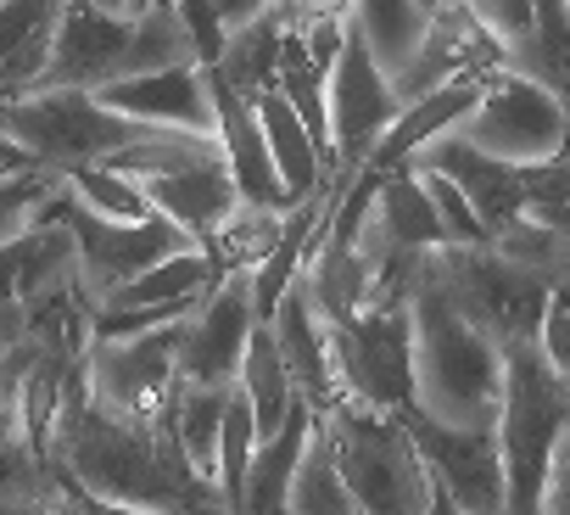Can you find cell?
<instances>
[{"mask_svg":"<svg viewBox=\"0 0 570 515\" xmlns=\"http://www.w3.org/2000/svg\"><path fill=\"white\" fill-rule=\"evenodd\" d=\"M492 252H503L509 264H520L525 275H537L542 286H564L570 281V235L537 218H514L498 235H487Z\"/></svg>","mask_w":570,"mask_h":515,"instance_id":"obj_32","label":"cell"},{"mask_svg":"<svg viewBox=\"0 0 570 515\" xmlns=\"http://www.w3.org/2000/svg\"><path fill=\"white\" fill-rule=\"evenodd\" d=\"M403 426H409V437H414L431 482L464 515H509L498 420H487V426H448V420H436V415H425L414 404V409H403Z\"/></svg>","mask_w":570,"mask_h":515,"instance_id":"obj_10","label":"cell"},{"mask_svg":"<svg viewBox=\"0 0 570 515\" xmlns=\"http://www.w3.org/2000/svg\"><path fill=\"white\" fill-rule=\"evenodd\" d=\"M213 7H218V23H224V35H229V29H240V23L263 18V12L274 7V0H213Z\"/></svg>","mask_w":570,"mask_h":515,"instance_id":"obj_42","label":"cell"},{"mask_svg":"<svg viewBox=\"0 0 570 515\" xmlns=\"http://www.w3.org/2000/svg\"><path fill=\"white\" fill-rule=\"evenodd\" d=\"M537 348L570 381V281L548 292V309H542V325H537Z\"/></svg>","mask_w":570,"mask_h":515,"instance_id":"obj_38","label":"cell"},{"mask_svg":"<svg viewBox=\"0 0 570 515\" xmlns=\"http://www.w3.org/2000/svg\"><path fill=\"white\" fill-rule=\"evenodd\" d=\"M542 515H570V426L553 448V465H548V487H542Z\"/></svg>","mask_w":570,"mask_h":515,"instance_id":"obj_41","label":"cell"},{"mask_svg":"<svg viewBox=\"0 0 570 515\" xmlns=\"http://www.w3.org/2000/svg\"><path fill=\"white\" fill-rule=\"evenodd\" d=\"M0 353H7V342H0Z\"/></svg>","mask_w":570,"mask_h":515,"instance_id":"obj_46","label":"cell"},{"mask_svg":"<svg viewBox=\"0 0 570 515\" xmlns=\"http://www.w3.org/2000/svg\"><path fill=\"white\" fill-rule=\"evenodd\" d=\"M140 185H146L151 207L163 218H174L185 235H196L202 246L240 202V185H235L229 163H190V168H174V174H151Z\"/></svg>","mask_w":570,"mask_h":515,"instance_id":"obj_20","label":"cell"},{"mask_svg":"<svg viewBox=\"0 0 570 515\" xmlns=\"http://www.w3.org/2000/svg\"><path fill=\"white\" fill-rule=\"evenodd\" d=\"M459 7H470L503 46H514V40L531 35V0H459Z\"/></svg>","mask_w":570,"mask_h":515,"instance_id":"obj_39","label":"cell"},{"mask_svg":"<svg viewBox=\"0 0 570 515\" xmlns=\"http://www.w3.org/2000/svg\"><path fill=\"white\" fill-rule=\"evenodd\" d=\"M414 320V381H420V409L448 420V426H487L498 420L503 398V348L425 275L409 298Z\"/></svg>","mask_w":570,"mask_h":515,"instance_id":"obj_2","label":"cell"},{"mask_svg":"<svg viewBox=\"0 0 570 515\" xmlns=\"http://www.w3.org/2000/svg\"><path fill=\"white\" fill-rule=\"evenodd\" d=\"M202 74H207V96H213V118H218L224 163H229L240 196H246V202H263V207H279V213H285V207H297V196L285 191V179H279V168H274V157H268V135H263L257 101L240 96L218 68L202 62Z\"/></svg>","mask_w":570,"mask_h":515,"instance_id":"obj_16","label":"cell"},{"mask_svg":"<svg viewBox=\"0 0 570 515\" xmlns=\"http://www.w3.org/2000/svg\"><path fill=\"white\" fill-rule=\"evenodd\" d=\"M263 431H257V409L240 387H229V404H224V426H218V493L229 498V509L240 515V498H246V476H252V454H257Z\"/></svg>","mask_w":570,"mask_h":515,"instance_id":"obj_33","label":"cell"},{"mask_svg":"<svg viewBox=\"0 0 570 515\" xmlns=\"http://www.w3.org/2000/svg\"><path fill=\"white\" fill-rule=\"evenodd\" d=\"M157 124H140L118 107H107L96 90H29L7 101L0 135L18 140L35 163L73 174L96 163H118L129 146H140Z\"/></svg>","mask_w":570,"mask_h":515,"instance_id":"obj_4","label":"cell"},{"mask_svg":"<svg viewBox=\"0 0 570 515\" xmlns=\"http://www.w3.org/2000/svg\"><path fill=\"white\" fill-rule=\"evenodd\" d=\"M325 325H331V359H336L342 404L381 409V415H403V409L420 404L409 303H375V309H358V314L325 320Z\"/></svg>","mask_w":570,"mask_h":515,"instance_id":"obj_6","label":"cell"},{"mask_svg":"<svg viewBox=\"0 0 570 515\" xmlns=\"http://www.w3.org/2000/svg\"><path fill=\"white\" fill-rule=\"evenodd\" d=\"M381 241H392V246H403V252H431V246H448V235H442V218H436V207H431V191H425V179L403 163V168H392V174H381V185H375V202H370V218H364Z\"/></svg>","mask_w":570,"mask_h":515,"instance_id":"obj_23","label":"cell"},{"mask_svg":"<svg viewBox=\"0 0 570 515\" xmlns=\"http://www.w3.org/2000/svg\"><path fill=\"white\" fill-rule=\"evenodd\" d=\"M0 118H7V101H0Z\"/></svg>","mask_w":570,"mask_h":515,"instance_id":"obj_45","label":"cell"},{"mask_svg":"<svg viewBox=\"0 0 570 515\" xmlns=\"http://www.w3.org/2000/svg\"><path fill=\"white\" fill-rule=\"evenodd\" d=\"M68 196H73L79 207H90V213H101V218H124V224H135V218H151V213H157V207H151V196H146V185H140L135 174L112 168V163L73 168V174H68Z\"/></svg>","mask_w":570,"mask_h":515,"instance_id":"obj_34","label":"cell"},{"mask_svg":"<svg viewBox=\"0 0 570 515\" xmlns=\"http://www.w3.org/2000/svg\"><path fill=\"white\" fill-rule=\"evenodd\" d=\"M107 107L157 124V129H196V135H218L213 118V96H207V74L202 62H179V68H157V74H129L96 90Z\"/></svg>","mask_w":570,"mask_h":515,"instance_id":"obj_18","label":"cell"},{"mask_svg":"<svg viewBox=\"0 0 570 515\" xmlns=\"http://www.w3.org/2000/svg\"><path fill=\"white\" fill-rule=\"evenodd\" d=\"M235 387V381H229ZM229 387H196V381H179L174 387V431H179V448L185 459L218 482V426H224V404H229Z\"/></svg>","mask_w":570,"mask_h":515,"instance_id":"obj_29","label":"cell"},{"mask_svg":"<svg viewBox=\"0 0 570 515\" xmlns=\"http://www.w3.org/2000/svg\"><path fill=\"white\" fill-rule=\"evenodd\" d=\"M414 7H425V12H442V7H448V0H414Z\"/></svg>","mask_w":570,"mask_h":515,"instance_id":"obj_43","label":"cell"},{"mask_svg":"<svg viewBox=\"0 0 570 515\" xmlns=\"http://www.w3.org/2000/svg\"><path fill=\"white\" fill-rule=\"evenodd\" d=\"M342 476L358 498L364 515H425L431 509V470L403 426V415H381V409H358V404H336L325 415Z\"/></svg>","mask_w":570,"mask_h":515,"instance_id":"obj_5","label":"cell"},{"mask_svg":"<svg viewBox=\"0 0 570 515\" xmlns=\"http://www.w3.org/2000/svg\"><path fill=\"white\" fill-rule=\"evenodd\" d=\"M564 387H570V381H564Z\"/></svg>","mask_w":570,"mask_h":515,"instance_id":"obj_48","label":"cell"},{"mask_svg":"<svg viewBox=\"0 0 570 515\" xmlns=\"http://www.w3.org/2000/svg\"><path fill=\"white\" fill-rule=\"evenodd\" d=\"M62 213H68V230H73V241H79V270H85V286H90L96 309H101V298H107L112 286L146 275L151 264H163V258H174V252H185V246H202L196 235H185V230H179L174 218H163V213L124 224V218H101V213L79 207L73 196L62 202Z\"/></svg>","mask_w":570,"mask_h":515,"instance_id":"obj_11","label":"cell"},{"mask_svg":"<svg viewBox=\"0 0 570 515\" xmlns=\"http://www.w3.org/2000/svg\"><path fill=\"white\" fill-rule=\"evenodd\" d=\"M174 7H179V18H185V29H190V40L202 51V62H218V51H224L218 7H213V0H174Z\"/></svg>","mask_w":570,"mask_h":515,"instance_id":"obj_40","label":"cell"},{"mask_svg":"<svg viewBox=\"0 0 570 515\" xmlns=\"http://www.w3.org/2000/svg\"><path fill=\"white\" fill-rule=\"evenodd\" d=\"M62 185H68V174H57V168H29V174H18V179H0V241H12V235H23L57 196H62Z\"/></svg>","mask_w":570,"mask_h":515,"instance_id":"obj_35","label":"cell"},{"mask_svg":"<svg viewBox=\"0 0 570 515\" xmlns=\"http://www.w3.org/2000/svg\"><path fill=\"white\" fill-rule=\"evenodd\" d=\"M51 459L62 465V476L96 498H118V504H146L163 515H235L229 498L218 493L213 476H202L174 431V415L135 426L118 420L107 409L90 404V381L79 376L57 437H51Z\"/></svg>","mask_w":570,"mask_h":515,"instance_id":"obj_1","label":"cell"},{"mask_svg":"<svg viewBox=\"0 0 570 515\" xmlns=\"http://www.w3.org/2000/svg\"><path fill=\"white\" fill-rule=\"evenodd\" d=\"M453 135H464L470 146L509 157V163H548L570 146V113L548 85H537L514 68H498L487 79L475 113Z\"/></svg>","mask_w":570,"mask_h":515,"instance_id":"obj_9","label":"cell"},{"mask_svg":"<svg viewBox=\"0 0 570 515\" xmlns=\"http://www.w3.org/2000/svg\"><path fill=\"white\" fill-rule=\"evenodd\" d=\"M174 353H179V320L157 325V331H140V337L90 342V353H85L90 404L118 415V420H135V426L163 420L168 404H174V387H179V359Z\"/></svg>","mask_w":570,"mask_h":515,"instance_id":"obj_8","label":"cell"},{"mask_svg":"<svg viewBox=\"0 0 570 515\" xmlns=\"http://www.w3.org/2000/svg\"><path fill=\"white\" fill-rule=\"evenodd\" d=\"M129 35H135V18H118V12L96 7V0H68L51 62H46L35 90H101V85H112L124 68Z\"/></svg>","mask_w":570,"mask_h":515,"instance_id":"obj_15","label":"cell"},{"mask_svg":"<svg viewBox=\"0 0 570 515\" xmlns=\"http://www.w3.org/2000/svg\"><path fill=\"white\" fill-rule=\"evenodd\" d=\"M570 426V387L537 348V337L503 348V398H498V443H503V482L509 515H542V487L553 448Z\"/></svg>","mask_w":570,"mask_h":515,"instance_id":"obj_3","label":"cell"},{"mask_svg":"<svg viewBox=\"0 0 570 515\" xmlns=\"http://www.w3.org/2000/svg\"><path fill=\"white\" fill-rule=\"evenodd\" d=\"M425 275L498 342H525L537 337L542 325V309H548V292L537 275H525L520 264H509L503 252H492V241L481 246H431L425 252Z\"/></svg>","mask_w":570,"mask_h":515,"instance_id":"obj_7","label":"cell"},{"mask_svg":"<svg viewBox=\"0 0 570 515\" xmlns=\"http://www.w3.org/2000/svg\"><path fill=\"white\" fill-rule=\"evenodd\" d=\"M353 29L364 35L370 57L386 68V79L420 51L425 29H431V12L414 7V0H353Z\"/></svg>","mask_w":570,"mask_h":515,"instance_id":"obj_27","label":"cell"},{"mask_svg":"<svg viewBox=\"0 0 570 515\" xmlns=\"http://www.w3.org/2000/svg\"><path fill=\"white\" fill-rule=\"evenodd\" d=\"M68 0H0V101L29 96L51 62Z\"/></svg>","mask_w":570,"mask_h":515,"instance_id":"obj_21","label":"cell"},{"mask_svg":"<svg viewBox=\"0 0 570 515\" xmlns=\"http://www.w3.org/2000/svg\"><path fill=\"white\" fill-rule=\"evenodd\" d=\"M268 325H274V342L285 353V370H292V381H297V398L314 404L320 415H331L342 404V381H336V359H331V325L314 309L303 281L274 303Z\"/></svg>","mask_w":570,"mask_h":515,"instance_id":"obj_19","label":"cell"},{"mask_svg":"<svg viewBox=\"0 0 570 515\" xmlns=\"http://www.w3.org/2000/svg\"><path fill=\"white\" fill-rule=\"evenodd\" d=\"M498 68H509V46L470 7L448 0L442 12H431L420 51L392 74V90H397V101H414V96H431L436 85H453L470 74H498Z\"/></svg>","mask_w":570,"mask_h":515,"instance_id":"obj_14","label":"cell"},{"mask_svg":"<svg viewBox=\"0 0 570 515\" xmlns=\"http://www.w3.org/2000/svg\"><path fill=\"white\" fill-rule=\"evenodd\" d=\"M285 213H292V207H285ZM285 213L279 207H263V202H235V213L207 235V246L218 252V264L224 270H257L263 264V258L274 252V241H279V230H285Z\"/></svg>","mask_w":570,"mask_h":515,"instance_id":"obj_31","label":"cell"},{"mask_svg":"<svg viewBox=\"0 0 570 515\" xmlns=\"http://www.w3.org/2000/svg\"><path fill=\"white\" fill-rule=\"evenodd\" d=\"M358 515H364V509H358Z\"/></svg>","mask_w":570,"mask_h":515,"instance_id":"obj_47","label":"cell"},{"mask_svg":"<svg viewBox=\"0 0 570 515\" xmlns=\"http://www.w3.org/2000/svg\"><path fill=\"white\" fill-rule=\"evenodd\" d=\"M252 101H257V118H263V135H268V157H274V168H279L285 191H292L297 202H303V196H314V191H325V185H331L325 157H320V146H314V135H308L303 113H297L292 101H285V90H279V85H268V90H257Z\"/></svg>","mask_w":570,"mask_h":515,"instance_id":"obj_24","label":"cell"},{"mask_svg":"<svg viewBox=\"0 0 570 515\" xmlns=\"http://www.w3.org/2000/svg\"><path fill=\"white\" fill-rule=\"evenodd\" d=\"M314 420H320V409L297 398L292 420L257 443L240 515H292V476H297V465H303V448H308V437H314Z\"/></svg>","mask_w":570,"mask_h":515,"instance_id":"obj_22","label":"cell"},{"mask_svg":"<svg viewBox=\"0 0 570 515\" xmlns=\"http://www.w3.org/2000/svg\"><path fill=\"white\" fill-rule=\"evenodd\" d=\"M292 515H358V498H353V487L342 476V459H336L325 415L314 420V437H308L303 465L292 476Z\"/></svg>","mask_w":570,"mask_h":515,"instance_id":"obj_28","label":"cell"},{"mask_svg":"<svg viewBox=\"0 0 570 515\" xmlns=\"http://www.w3.org/2000/svg\"><path fill=\"white\" fill-rule=\"evenodd\" d=\"M151 7H174V0H151Z\"/></svg>","mask_w":570,"mask_h":515,"instance_id":"obj_44","label":"cell"},{"mask_svg":"<svg viewBox=\"0 0 570 515\" xmlns=\"http://www.w3.org/2000/svg\"><path fill=\"white\" fill-rule=\"evenodd\" d=\"M409 163H420V168H442V174L470 196V207L481 213L487 235H498L503 224L525 218V163L492 157V152L470 146L464 135H442V140H431L425 152H414Z\"/></svg>","mask_w":570,"mask_h":515,"instance_id":"obj_17","label":"cell"},{"mask_svg":"<svg viewBox=\"0 0 570 515\" xmlns=\"http://www.w3.org/2000/svg\"><path fill=\"white\" fill-rule=\"evenodd\" d=\"M397 113H403V101H397L386 68L370 57L364 35L347 29L342 57L331 68V146H336V174L331 179H353L370 163L375 140L392 129Z\"/></svg>","mask_w":570,"mask_h":515,"instance_id":"obj_12","label":"cell"},{"mask_svg":"<svg viewBox=\"0 0 570 515\" xmlns=\"http://www.w3.org/2000/svg\"><path fill=\"white\" fill-rule=\"evenodd\" d=\"M257 325V298H252V275L229 270L185 320H179V381L196 387H229L240 376L246 342Z\"/></svg>","mask_w":570,"mask_h":515,"instance_id":"obj_13","label":"cell"},{"mask_svg":"<svg viewBox=\"0 0 570 515\" xmlns=\"http://www.w3.org/2000/svg\"><path fill=\"white\" fill-rule=\"evenodd\" d=\"M235 387L252 398V409H257V431H263V437L292 420V409H297V381H292V370H285V353H279L268 320L252 325V342H246V359H240Z\"/></svg>","mask_w":570,"mask_h":515,"instance_id":"obj_26","label":"cell"},{"mask_svg":"<svg viewBox=\"0 0 570 515\" xmlns=\"http://www.w3.org/2000/svg\"><path fill=\"white\" fill-rule=\"evenodd\" d=\"M279 51H285V7L274 0L263 18H252V23L224 35V51L207 68H218L240 96H257V90H268L279 79Z\"/></svg>","mask_w":570,"mask_h":515,"instance_id":"obj_25","label":"cell"},{"mask_svg":"<svg viewBox=\"0 0 570 515\" xmlns=\"http://www.w3.org/2000/svg\"><path fill=\"white\" fill-rule=\"evenodd\" d=\"M409 168L425 179V191H431V207H436V218H442L448 246H481V241H487V224H481V213L470 207V196H464L442 168H420V163H409Z\"/></svg>","mask_w":570,"mask_h":515,"instance_id":"obj_37","label":"cell"},{"mask_svg":"<svg viewBox=\"0 0 570 515\" xmlns=\"http://www.w3.org/2000/svg\"><path fill=\"white\" fill-rule=\"evenodd\" d=\"M179 62H202L179 7H146L135 18V35H129V51H124V68L118 79L129 74H157V68H179Z\"/></svg>","mask_w":570,"mask_h":515,"instance_id":"obj_30","label":"cell"},{"mask_svg":"<svg viewBox=\"0 0 570 515\" xmlns=\"http://www.w3.org/2000/svg\"><path fill=\"white\" fill-rule=\"evenodd\" d=\"M525 218L570 235V146L548 163H525Z\"/></svg>","mask_w":570,"mask_h":515,"instance_id":"obj_36","label":"cell"}]
</instances>
